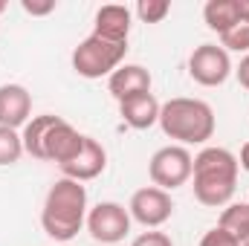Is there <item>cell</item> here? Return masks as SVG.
Masks as SVG:
<instances>
[{
    "instance_id": "17",
    "label": "cell",
    "mask_w": 249,
    "mask_h": 246,
    "mask_svg": "<svg viewBox=\"0 0 249 246\" xmlns=\"http://www.w3.org/2000/svg\"><path fill=\"white\" fill-rule=\"evenodd\" d=\"M23 139L12 127H0V165H15L23 157Z\"/></svg>"
},
{
    "instance_id": "15",
    "label": "cell",
    "mask_w": 249,
    "mask_h": 246,
    "mask_svg": "<svg viewBox=\"0 0 249 246\" xmlns=\"http://www.w3.org/2000/svg\"><path fill=\"white\" fill-rule=\"evenodd\" d=\"M203 20L217 35L229 32L241 20V0H209L203 6Z\"/></svg>"
},
{
    "instance_id": "20",
    "label": "cell",
    "mask_w": 249,
    "mask_h": 246,
    "mask_svg": "<svg viewBox=\"0 0 249 246\" xmlns=\"http://www.w3.org/2000/svg\"><path fill=\"white\" fill-rule=\"evenodd\" d=\"M200 246H241V241H235L229 232H223L220 226H214V229H209V232L203 235Z\"/></svg>"
},
{
    "instance_id": "9",
    "label": "cell",
    "mask_w": 249,
    "mask_h": 246,
    "mask_svg": "<svg viewBox=\"0 0 249 246\" xmlns=\"http://www.w3.org/2000/svg\"><path fill=\"white\" fill-rule=\"evenodd\" d=\"M127 211H130V220L142 223L145 229H160L162 223L171 220L174 200H171L168 191H162L157 185H145V188L133 191V197L127 203Z\"/></svg>"
},
{
    "instance_id": "10",
    "label": "cell",
    "mask_w": 249,
    "mask_h": 246,
    "mask_svg": "<svg viewBox=\"0 0 249 246\" xmlns=\"http://www.w3.org/2000/svg\"><path fill=\"white\" fill-rule=\"evenodd\" d=\"M105 168H107V151H105V145L96 142L93 136H84L81 151H78L67 165H61V174L67 180L87 183V180H96Z\"/></svg>"
},
{
    "instance_id": "13",
    "label": "cell",
    "mask_w": 249,
    "mask_h": 246,
    "mask_svg": "<svg viewBox=\"0 0 249 246\" xmlns=\"http://www.w3.org/2000/svg\"><path fill=\"white\" fill-rule=\"evenodd\" d=\"M160 102L154 93H142V96H133V99H124L119 102V116L127 127L133 130H148L154 124H160Z\"/></svg>"
},
{
    "instance_id": "27",
    "label": "cell",
    "mask_w": 249,
    "mask_h": 246,
    "mask_svg": "<svg viewBox=\"0 0 249 246\" xmlns=\"http://www.w3.org/2000/svg\"><path fill=\"white\" fill-rule=\"evenodd\" d=\"M241 246H249V238H247V241H244V244H241Z\"/></svg>"
},
{
    "instance_id": "16",
    "label": "cell",
    "mask_w": 249,
    "mask_h": 246,
    "mask_svg": "<svg viewBox=\"0 0 249 246\" xmlns=\"http://www.w3.org/2000/svg\"><path fill=\"white\" fill-rule=\"evenodd\" d=\"M217 226L223 232H229L235 241H247L249 238V203H229L223 211H220V220Z\"/></svg>"
},
{
    "instance_id": "21",
    "label": "cell",
    "mask_w": 249,
    "mask_h": 246,
    "mask_svg": "<svg viewBox=\"0 0 249 246\" xmlns=\"http://www.w3.org/2000/svg\"><path fill=\"white\" fill-rule=\"evenodd\" d=\"M20 6L32 18H44V15H53L55 12V0H20Z\"/></svg>"
},
{
    "instance_id": "5",
    "label": "cell",
    "mask_w": 249,
    "mask_h": 246,
    "mask_svg": "<svg viewBox=\"0 0 249 246\" xmlns=\"http://www.w3.org/2000/svg\"><path fill=\"white\" fill-rule=\"evenodd\" d=\"M127 55V44L122 41H107L99 35H87L75 50H72V70L81 78H110Z\"/></svg>"
},
{
    "instance_id": "1",
    "label": "cell",
    "mask_w": 249,
    "mask_h": 246,
    "mask_svg": "<svg viewBox=\"0 0 249 246\" xmlns=\"http://www.w3.org/2000/svg\"><path fill=\"white\" fill-rule=\"evenodd\" d=\"M238 157L229 148H203L194 157L191 180H194V197L197 203L209 209H226L238 188Z\"/></svg>"
},
{
    "instance_id": "4",
    "label": "cell",
    "mask_w": 249,
    "mask_h": 246,
    "mask_svg": "<svg viewBox=\"0 0 249 246\" xmlns=\"http://www.w3.org/2000/svg\"><path fill=\"white\" fill-rule=\"evenodd\" d=\"M160 127L168 139L186 145H206L214 136V110L203 99H168L160 107Z\"/></svg>"
},
{
    "instance_id": "2",
    "label": "cell",
    "mask_w": 249,
    "mask_h": 246,
    "mask_svg": "<svg viewBox=\"0 0 249 246\" xmlns=\"http://www.w3.org/2000/svg\"><path fill=\"white\" fill-rule=\"evenodd\" d=\"M23 151L41 162H55L58 168L67 165L84 145V133H78L72 124L61 119V116H53V113H44V116H32L23 133Z\"/></svg>"
},
{
    "instance_id": "18",
    "label": "cell",
    "mask_w": 249,
    "mask_h": 246,
    "mask_svg": "<svg viewBox=\"0 0 249 246\" xmlns=\"http://www.w3.org/2000/svg\"><path fill=\"white\" fill-rule=\"evenodd\" d=\"M220 47L226 53H249V20L241 18L229 32L220 35Z\"/></svg>"
},
{
    "instance_id": "7",
    "label": "cell",
    "mask_w": 249,
    "mask_h": 246,
    "mask_svg": "<svg viewBox=\"0 0 249 246\" xmlns=\"http://www.w3.org/2000/svg\"><path fill=\"white\" fill-rule=\"evenodd\" d=\"M232 72V58L220 44H200L188 55V75L200 87H220Z\"/></svg>"
},
{
    "instance_id": "19",
    "label": "cell",
    "mask_w": 249,
    "mask_h": 246,
    "mask_svg": "<svg viewBox=\"0 0 249 246\" xmlns=\"http://www.w3.org/2000/svg\"><path fill=\"white\" fill-rule=\"evenodd\" d=\"M171 12V3L168 0H139L136 3V15L142 23H162Z\"/></svg>"
},
{
    "instance_id": "24",
    "label": "cell",
    "mask_w": 249,
    "mask_h": 246,
    "mask_svg": "<svg viewBox=\"0 0 249 246\" xmlns=\"http://www.w3.org/2000/svg\"><path fill=\"white\" fill-rule=\"evenodd\" d=\"M238 165H241L244 171H249V142L241 148V159H238Z\"/></svg>"
},
{
    "instance_id": "12",
    "label": "cell",
    "mask_w": 249,
    "mask_h": 246,
    "mask_svg": "<svg viewBox=\"0 0 249 246\" xmlns=\"http://www.w3.org/2000/svg\"><path fill=\"white\" fill-rule=\"evenodd\" d=\"M107 90L116 102L151 93V72L142 64H122L110 78H107Z\"/></svg>"
},
{
    "instance_id": "25",
    "label": "cell",
    "mask_w": 249,
    "mask_h": 246,
    "mask_svg": "<svg viewBox=\"0 0 249 246\" xmlns=\"http://www.w3.org/2000/svg\"><path fill=\"white\" fill-rule=\"evenodd\" d=\"M241 18L249 20V0H241Z\"/></svg>"
},
{
    "instance_id": "14",
    "label": "cell",
    "mask_w": 249,
    "mask_h": 246,
    "mask_svg": "<svg viewBox=\"0 0 249 246\" xmlns=\"http://www.w3.org/2000/svg\"><path fill=\"white\" fill-rule=\"evenodd\" d=\"M130 18H133V12H130L127 6H119V3L102 6V9L96 12L93 35L107 38V41H122V44H127V35H130Z\"/></svg>"
},
{
    "instance_id": "23",
    "label": "cell",
    "mask_w": 249,
    "mask_h": 246,
    "mask_svg": "<svg viewBox=\"0 0 249 246\" xmlns=\"http://www.w3.org/2000/svg\"><path fill=\"white\" fill-rule=\"evenodd\" d=\"M235 75H238V81H241V87H247L249 90V53L241 58V64H238V70H235Z\"/></svg>"
},
{
    "instance_id": "11",
    "label": "cell",
    "mask_w": 249,
    "mask_h": 246,
    "mask_svg": "<svg viewBox=\"0 0 249 246\" xmlns=\"http://www.w3.org/2000/svg\"><path fill=\"white\" fill-rule=\"evenodd\" d=\"M32 116V96L23 84H0V127H26Z\"/></svg>"
},
{
    "instance_id": "3",
    "label": "cell",
    "mask_w": 249,
    "mask_h": 246,
    "mask_svg": "<svg viewBox=\"0 0 249 246\" xmlns=\"http://www.w3.org/2000/svg\"><path fill=\"white\" fill-rule=\"evenodd\" d=\"M84 223H87V188L67 177L55 180L53 188L47 191L44 211H41L44 232L55 244H67L81 232Z\"/></svg>"
},
{
    "instance_id": "26",
    "label": "cell",
    "mask_w": 249,
    "mask_h": 246,
    "mask_svg": "<svg viewBox=\"0 0 249 246\" xmlns=\"http://www.w3.org/2000/svg\"><path fill=\"white\" fill-rule=\"evenodd\" d=\"M3 12H6V0H0V15H3Z\"/></svg>"
},
{
    "instance_id": "22",
    "label": "cell",
    "mask_w": 249,
    "mask_h": 246,
    "mask_svg": "<svg viewBox=\"0 0 249 246\" xmlns=\"http://www.w3.org/2000/svg\"><path fill=\"white\" fill-rule=\"evenodd\" d=\"M130 246H174V244L165 232H142L139 238H133Z\"/></svg>"
},
{
    "instance_id": "8",
    "label": "cell",
    "mask_w": 249,
    "mask_h": 246,
    "mask_svg": "<svg viewBox=\"0 0 249 246\" xmlns=\"http://www.w3.org/2000/svg\"><path fill=\"white\" fill-rule=\"evenodd\" d=\"M87 232L99 244H107V246L119 244L130 232V211L122 203L105 200V203H99V206H93L87 211Z\"/></svg>"
},
{
    "instance_id": "6",
    "label": "cell",
    "mask_w": 249,
    "mask_h": 246,
    "mask_svg": "<svg viewBox=\"0 0 249 246\" xmlns=\"http://www.w3.org/2000/svg\"><path fill=\"white\" fill-rule=\"evenodd\" d=\"M191 168H194V157L183 145H165L148 162L151 183L162 191H174V188L186 185L191 180Z\"/></svg>"
}]
</instances>
